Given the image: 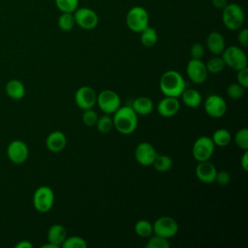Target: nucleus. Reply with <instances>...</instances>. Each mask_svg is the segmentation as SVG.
<instances>
[{"instance_id": "10", "label": "nucleus", "mask_w": 248, "mask_h": 248, "mask_svg": "<svg viewBox=\"0 0 248 248\" xmlns=\"http://www.w3.org/2000/svg\"><path fill=\"white\" fill-rule=\"evenodd\" d=\"M73 15L76 24L83 30H92L99 23V16L97 13L90 8H78Z\"/></svg>"}, {"instance_id": "33", "label": "nucleus", "mask_w": 248, "mask_h": 248, "mask_svg": "<svg viewBox=\"0 0 248 248\" xmlns=\"http://www.w3.org/2000/svg\"><path fill=\"white\" fill-rule=\"evenodd\" d=\"M146 248H169L170 242L168 238H165L163 236H160L158 234H155L151 236L147 243L145 244Z\"/></svg>"}, {"instance_id": "41", "label": "nucleus", "mask_w": 248, "mask_h": 248, "mask_svg": "<svg viewBox=\"0 0 248 248\" xmlns=\"http://www.w3.org/2000/svg\"><path fill=\"white\" fill-rule=\"evenodd\" d=\"M240 164L244 171L248 170V151L244 150V153L242 154V157L240 159Z\"/></svg>"}, {"instance_id": "6", "label": "nucleus", "mask_w": 248, "mask_h": 248, "mask_svg": "<svg viewBox=\"0 0 248 248\" xmlns=\"http://www.w3.org/2000/svg\"><path fill=\"white\" fill-rule=\"evenodd\" d=\"M54 203V193L48 186H40L33 195V205L38 212H48Z\"/></svg>"}, {"instance_id": "27", "label": "nucleus", "mask_w": 248, "mask_h": 248, "mask_svg": "<svg viewBox=\"0 0 248 248\" xmlns=\"http://www.w3.org/2000/svg\"><path fill=\"white\" fill-rule=\"evenodd\" d=\"M57 24H58V27L60 30H62L64 32L71 31L76 25V21H75L73 13H61V15L58 17Z\"/></svg>"}, {"instance_id": "11", "label": "nucleus", "mask_w": 248, "mask_h": 248, "mask_svg": "<svg viewBox=\"0 0 248 248\" xmlns=\"http://www.w3.org/2000/svg\"><path fill=\"white\" fill-rule=\"evenodd\" d=\"M204 110L212 118L222 117L227 110V103L223 97L212 94L209 95L204 101Z\"/></svg>"}, {"instance_id": "24", "label": "nucleus", "mask_w": 248, "mask_h": 248, "mask_svg": "<svg viewBox=\"0 0 248 248\" xmlns=\"http://www.w3.org/2000/svg\"><path fill=\"white\" fill-rule=\"evenodd\" d=\"M140 33V43L142 46L146 47L153 46L158 41L157 31L153 27H150L149 25Z\"/></svg>"}, {"instance_id": "30", "label": "nucleus", "mask_w": 248, "mask_h": 248, "mask_svg": "<svg viewBox=\"0 0 248 248\" xmlns=\"http://www.w3.org/2000/svg\"><path fill=\"white\" fill-rule=\"evenodd\" d=\"M56 8L61 13H74L79 5V0H54Z\"/></svg>"}, {"instance_id": "34", "label": "nucleus", "mask_w": 248, "mask_h": 248, "mask_svg": "<svg viewBox=\"0 0 248 248\" xmlns=\"http://www.w3.org/2000/svg\"><path fill=\"white\" fill-rule=\"evenodd\" d=\"M234 142L240 149L248 150V129L247 128H242L235 133Z\"/></svg>"}, {"instance_id": "38", "label": "nucleus", "mask_w": 248, "mask_h": 248, "mask_svg": "<svg viewBox=\"0 0 248 248\" xmlns=\"http://www.w3.org/2000/svg\"><path fill=\"white\" fill-rule=\"evenodd\" d=\"M236 72H237V75H236L237 83H239L246 89L248 87V68L245 67Z\"/></svg>"}, {"instance_id": "43", "label": "nucleus", "mask_w": 248, "mask_h": 248, "mask_svg": "<svg viewBox=\"0 0 248 248\" xmlns=\"http://www.w3.org/2000/svg\"><path fill=\"white\" fill-rule=\"evenodd\" d=\"M16 248H32L33 244L28 240H21L16 244Z\"/></svg>"}, {"instance_id": "39", "label": "nucleus", "mask_w": 248, "mask_h": 248, "mask_svg": "<svg viewBox=\"0 0 248 248\" xmlns=\"http://www.w3.org/2000/svg\"><path fill=\"white\" fill-rule=\"evenodd\" d=\"M231 180V175L227 170H220L217 171L216 176H215V181L221 185V186H225L227 185Z\"/></svg>"}, {"instance_id": "1", "label": "nucleus", "mask_w": 248, "mask_h": 248, "mask_svg": "<svg viewBox=\"0 0 248 248\" xmlns=\"http://www.w3.org/2000/svg\"><path fill=\"white\" fill-rule=\"evenodd\" d=\"M159 87L165 96L178 98L186 88V82L180 73L175 70H169L162 75Z\"/></svg>"}, {"instance_id": "7", "label": "nucleus", "mask_w": 248, "mask_h": 248, "mask_svg": "<svg viewBox=\"0 0 248 248\" xmlns=\"http://www.w3.org/2000/svg\"><path fill=\"white\" fill-rule=\"evenodd\" d=\"M96 104L106 114H113L121 107V100L115 91L106 89L97 95Z\"/></svg>"}, {"instance_id": "40", "label": "nucleus", "mask_w": 248, "mask_h": 248, "mask_svg": "<svg viewBox=\"0 0 248 248\" xmlns=\"http://www.w3.org/2000/svg\"><path fill=\"white\" fill-rule=\"evenodd\" d=\"M237 41L243 47L248 46V30L247 28H241L239 29V32L237 34Z\"/></svg>"}, {"instance_id": "26", "label": "nucleus", "mask_w": 248, "mask_h": 248, "mask_svg": "<svg viewBox=\"0 0 248 248\" xmlns=\"http://www.w3.org/2000/svg\"><path fill=\"white\" fill-rule=\"evenodd\" d=\"M152 166L159 172H166L172 167V160L170 156L165 154H157Z\"/></svg>"}, {"instance_id": "17", "label": "nucleus", "mask_w": 248, "mask_h": 248, "mask_svg": "<svg viewBox=\"0 0 248 248\" xmlns=\"http://www.w3.org/2000/svg\"><path fill=\"white\" fill-rule=\"evenodd\" d=\"M217 170L209 160L199 162L196 167V175L198 179L203 183H212L215 181Z\"/></svg>"}, {"instance_id": "28", "label": "nucleus", "mask_w": 248, "mask_h": 248, "mask_svg": "<svg viewBox=\"0 0 248 248\" xmlns=\"http://www.w3.org/2000/svg\"><path fill=\"white\" fill-rule=\"evenodd\" d=\"M135 232L141 237H148L153 233V226L149 221L141 219L135 224Z\"/></svg>"}, {"instance_id": "29", "label": "nucleus", "mask_w": 248, "mask_h": 248, "mask_svg": "<svg viewBox=\"0 0 248 248\" xmlns=\"http://www.w3.org/2000/svg\"><path fill=\"white\" fill-rule=\"evenodd\" d=\"M225 62L223 60L222 57L215 55L214 57L210 58L206 63H205V67L208 73L211 74H218L221 73L224 68H225Z\"/></svg>"}, {"instance_id": "2", "label": "nucleus", "mask_w": 248, "mask_h": 248, "mask_svg": "<svg viewBox=\"0 0 248 248\" xmlns=\"http://www.w3.org/2000/svg\"><path fill=\"white\" fill-rule=\"evenodd\" d=\"M113 127L122 135H130L138 127V114L131 106L120 107L112 117Z\"/></svg>"}, {"instance_id": "3", "label": "nucleus", "mask_w": 248, "mask_h": 248, "mask_svg": "<svg viewBox=\"0 0 248 248\" xmlns=\"http://www.w3.org/2000/svg\"><path fill=\"white\" fill-rule=\"evenodd\" d=\"M222 22L226 28L232 31L239 30L245 19L244 11L237 3H228L222 9Z\"/></svg>"}, {"instance_id": "20", "label": "nucleus", "mask_w": 248, "mask_h": 248, "mask_svg": "<svg viewBox=\"0 0 248 248\" xmlns=\"http://www.w3.org/2000/svg\"><path fill=\"white\" fill-rule=\"evenodd\" d=\"M131 107L138 115H147L152 112L154 108V104L150 98L141 96L136 98L133 101Z\"/></svg>"}, {"instance_id": "44", "label": "nucleus", "mask_w": 248, "mask_h": 248, "mask_svg": "<svg viewBox=\"0 0 248 248\" xmlns=\"http://www.w3.org/2000/svg\"><path fill=\"white\" fill-rule=\"evenodd\" d=\"M42 248H58V246H56V245L53 244V243L48 242V243H46V244L42 245Z\"/></svg>"}, {"instance_id": "4", "label": "nucleus", "mask_w": 248, "mask_h": 248, "mask_svg": "<svg viewBox=\"0 0 248 248\" xmlns=\"http://www.w3.org/2000/svg\"><path fill=\"white\" fill-rule=\"evenodd\" d=\"M125 21L131 31L140 33L149 25L148 12L143 7L134 6L127 12Z\"/></svg>"}, {"instance_id": "35", "label": "nucleus", "mask_w": 248, "mask_h": 248, "mask_svg": "<svg viewBox=\"0 0 248 248\" xmlns=\"http://www.w3.org/2000/svg\"><path fill=\"white\" fill-rule=\"evenodd\" d=\"M245 93V88L239 83H232L227 88V94L231 99H240Z\"/></svg>"}, {"instance_id": "31", "label": "nucleus", "mask_w": 248, "mask_h": 248, "mask_svg": "<svg viewBox=\"0 0 248 248\" xmlns=\"http://www.w3.org/2000/svg\"><path fill=\"white\" fill-rule=\"evenodd\" d=\"M95 126L97 127V130L100 133L108 134L113 128L112 117H110L109 114H104L101 117H98V120H97Z\"/></svg>"}, {"instance_id": "25", "label": "nucleus", "mask_w": 248, "mask_h": 248, "mask_svg": "<svg viewBox=\"0 0 248 248\" xmlns=\"http://www.w3.org/2000/svg\"><path fill=\"white\" fill-rule=\"evenodd\" d=\"M211 139H212L215 145L220 146V147H224V146H227L231 142L232 135L227 129L220 128V129H217L213 133Z\"/></svg>"}, {"instance_id": "13", "label": "nucleus", "mask_w": 248, "mask_h": 248, "mask_svg": "<svg viewBox=\"0 0 248 248\" xmlns=\"http://www.w3.org/2000/svg\"><path fill=\"white\" fill-rule=\"evenodd\" d=\"M186 73L188 78L194 83H202L205 81L208 72L205 67V63L202 59H193L187 63Z\"/></svg>"}, {"instance_id": "8", "label": "nucleus", "mask_w": 248, "mask_h": 248, "mask_svg": "<svg viewBox=\"0 0 248 248\" xmlns=\"http://www.w3.org/2000/svg\"><path fill=\"white\" fill-rule=\"evenodd\" d=\"M215 144L211 138L207 136H202L198 138L192 148V154L196 161L202 162L209 160L214 152Z\"/></svg>"}, {"instance_id": "42", "label": "nucleus", "mask_w": 248, "mask_h": 248, "mask_svg": "<svg viewBox=\"0 0 248 248\" xmlns=\"http://www.w3.org/2000/svg\"><path fill=\"white\" fill-rule=\"evenodd\" d=\"M212 6L218 10H222L227 4L228 1L227 0H211Z\"/></svg>"}, {"instance_id": "12", "label": "nucleus", "mask_w": 248, "mask_h": 248, "mask_svg": "<svg viewBox=\"0 0 248 248\" xmlns=\"http://www.w3.org/2000/svg\"><path fill=\"white\" fill-rule=\"evenodd\" d=\"M7 155L12 163L17 165L22 164L28 158L29 148L24 141L20 140H15L8 145Z\"/></svg>"}, {"instance_id": "15", "label": "nucleus", "mask_w": 248, "mask_h": 248, "mask_svg": "<svg viewBox=\"0 0 248 248\" xmlns=\"http://www.w3.org/2000/svg\"><path fill=\"white\" fill-rule=\"evenodd\" d=\"M97 94L95 90L89 86H81L79 87L75 94V102L76 105L83 109L92 108L96 105Z\"/></svg>"}, {"instance_id": "14", "label": "nucleus", "mask_w": 248, "mask_h": 248, "mask_svg": "<svg viewBox=\"0 0 248 248\" xmlns=\"http://www.w3.org/2000/svg\"><path fill=\"white\" fill-rule=\"evenodd\" d=\"M156 156L157 152L154 146L146 141L139 143L135 149V158L137 162L144 167L152 166Z\"/></svg>"}, {"instance_id": "19", "label": "nucleus", "mask_w": 248, "mask_h": 248, "mask_svg": "<svg viewBox=\"0 0 248 248\" xmlns=\"http://www.w3.org/2000/svg\"><path fill=\"white\" fill-rule=\"evenodd\" d=\"M67 143L66 136L61 131H53L51 132L46 140V145L48 150L52 152H60L62 151Z\"/></svg>"}, {"instance_id": "37", "label": "nucleus", "mask_w": 248, "mask_h": 248, "mask_svg": "<svg viewBox=\"0 0 248 248\" xmlns=\"http://www.w3.org/2000/svg\"><path fill=\"white\" fill-rule=\"evenodd\" d=\"M204 54V46L201 43H195L190 48V55L193 59H202Z\"/></svg>"}, {"instance_id": "16", "label": "nucleus", "mask_w": 248, "mask_h": 248, "mask_svg": "<svg viewBox=\"0 0 248 248\" xmlns=\"http://www.w3.org/2000/svg\"><path fill=\"white\" fill-rule=\"evenodd\" d=\"M180 108V103L175 97L166 96L160 100L157 105V111L163 117H171L175 115Z\"/></svg>"}, {"instance_id": "18", "label": "nucleus", "mask_w": 248, "mask_h": 248, "mask_svg": "<svg viewBox=\"0 0 248 248\" xmlns=\"http://www.w3.org/2000/svg\"><path fill=\"white\" fill-rule=\"evenodd\" d=\"M206 47L214 55L221 54L226 47L225 38L217 31L209 33L206 38Z\"/></svg>"}, {"instance_id": "9", "label": "nucleus", "mask_w": 248, "mask_h": 248, "mask_svg": "<svg viewBox=\"0 0 248 248\" xmlns=\"http://www.w3.org/2000/svg\"><path fill=\"white\" fill-rule=\"evenodd\" d=\"M153 233L165 238H171L178 232V223L170 216H162L152 224Z\"/></svg>"}, {"instance_id": "36", "label": "nucleus", "mask_w": 248, "mask_h": 248, "mask_svg": "<svg viewBox=\"0 0 248 248\" xmlns=\"http://www.w3.org/2000/svg\"><path fill=\"white\" fill-rule=\"evenodd\" d=\"M98 117L99 116H98L97 112L94 109L87 108V109H83L81 119H82V122H83L84 125L91 127V126L96 125Z\"/></svg>"}, {"instance_id": "21", "label": "nucleus", "mask_w": 248, "mask_h": 248, "mask_svg": "<svg viewBox=\"0 0 248 248\" xmlns=\"http://www.w3.org/2000/svg\"><path fill=\"white\" fill-rule=\"evenodd\" d=\"M67 237V232L64 226L61 224L52 225L47 231V240L56 246H61L65 238Z\"/></svg>"}, {"instance_id": "23", "label": "nucleus", "mask_w": 248, "mask_h": 248, "mask_svg": "<svg viewBox=\"0 0 248 248\" xmlns=\"http://www.w3.org/2000/svg\"><path fill=\"white\" fill-rule=\"evenodd\" d=\"M180 97L183 104L189 108H198L202 104V95L194 88H185Z\"/></svg>"}, {"instance_id": "32", "label": "nucleus", "mask_w": 248, "mask_h": 248, "mask_svg": "<svg viewBox=\"0 0 248 248\" xmlns=\"http://www.w3.org/2000/svg\"><path fill=\"white\" fill-rule=\"evenodd\" d=\"M63 248H86L87 243L84 238L77 235L66 237L61 244Z\"/></svg>"}, {"instance_id": "5", "label": "nucleus", "mask_w": 248, "mask_h": 248, "mask_svg": "<svg viewBox=\"0 0 248 248\" xmlns=\"http://www.w3.org/2000/svg\"><path fill=\"white\" fill-rule=\"evenodd\" d=\"M221 54L225 65L234 71L247 67V56L243 49L237 46H230L225 47Z\"/></svg>"}, {"instance_id": "22", "label": "nucleus", "mask_w": 248, "mask_h": 248, "mask_svg": "<svg viewBox=\"0 0 248 248\" xmlns=\"http://www.w3.org/2000/svg\"><path fill=\"white\" fill-rule=\"evenodd\" d=\"M7 95L14 100H20L25 95L24 84L18 79H11L5 87Z\"/></svg>"}]
</instances>
